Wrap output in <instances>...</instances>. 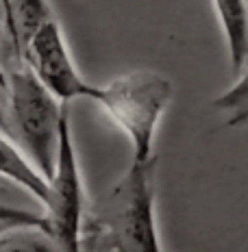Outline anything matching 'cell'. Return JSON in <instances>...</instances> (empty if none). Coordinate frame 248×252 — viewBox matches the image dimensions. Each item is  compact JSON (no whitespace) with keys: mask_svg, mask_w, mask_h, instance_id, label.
I'll list each match as a JSON object with an SVG mask.
<instances>
[{"mask_svg":"<svg viewBox=\"0 0 248 252\" xmlns=\"http://www.w3.org/2000/svg\"><path fill=\"white\" fill-rule=\"evenodd\" d=\"M157 157L135 161L100 198L94 211L83 215L81 248L120 252H159L155 224Z\"/></svg>","mask_w":248,"mask_h":252,"instance_id":"cell-1","label":"cell"},{"mask_svg":"<svg viewBox=\"0 0 248 252\" xmlns=\"http://www.w3.org/2000/svg\"><path fill=\"white\" fill-rule=\"evenodd\" d=\"M61 113V102L41 85L26 63L18 61V65L7 72L9 133L20 139L22 152L29 155V161L46 181L55 167Z\"/></svg>","mask_w":248,"mask_h":252,"instance_id":"cell-2","label":"cell"},{"mask_svg":"<svg viewBox=\"0 0 248 252\" xmlns=\"http://www.w3.org/2000/svg\"><path fill=\"white\" fill-rule=\"evenodd\" d=\"M172 94L170 78L152 70H137L96 87L92 100H96L109 120L129 137L133 159L144 161L152 157L157 126Z\"/></svg>","mask_w":248,"mask_h":252,"instance_id":"cell-3","label":"cell"},{"mask_svg":"<svg viewBox=\"0 0 248 252\" xmlns=\"http://www.w3.org/2000/svg\"><path fill=\"white\" fill-rule=\"evenodd\" d=\"M46 183H48V198L44 202V209L46 220H48V237L57 241L61 250L78 252L83 215H85V191H83L78 157L66 107H63L59 124L55 167Z\"/></svg>","mask_w":248,"mask_h":252,"instance_id":"cell-4","label":"cell"},{"mask_svg":"<svg viewBox=\"0 0 248 252\" xmlns=\"http://www.w3.org/2000/svg\"><path fill=\"white\" fill-rule=\"evenodd\" d=\"M22 63L33 70L41 85L61 104H68L76 98H94L96 94V85H89L78 72L63 37L61 24L55 15L46 20L26 41Z\"/></svg>","mask_w":248,"mask_h":252,"instance_id":"cell-5","label":"cell"},{"mask_svg":"<svg viewBox=\"0 0 248 252\" xmlns=\"http://www.w3.org/2000/svg\"><path fill=\"white\" fill-rule=\"evenodd\" d=\"M0 178H7L18 187H22L44 207L46 198H48V183L35 170L29 157L2 130H0Z\"/></svg>","mask_w":248,"mask_h":252,"instance_id":"cell-6","label":"cell"},{"mask_svg":"<svg viewBox=\"0 0 248 252\" xmlns=\"http://www.w3.org/2000/svg\"><path fill=\"white\" fill-rule=\"evenodd\" d=\"M50 18L52 9L48 0H9V20L4 22V33L15 61H22L26 41Z\"/></svg>","mask_w":248,"mask_h":252,"instance_id":"cell-7","label":"cell"},{"mask_svg":"<svg viewBox=\"0 0 248 252\" xmlns=\"http://www.w3.org/2000/svg\"><path fill=\"white\" fill-rule=\"evenodd\" d=\"M229 48L231 67L237 72L248 55V4L246 0H211Z\"/></svg>","mask_w":248,"mask_h":252,"instance_id":"cell-8","label":"cell"},{"mask_svg":"<svg viewBox=\"0 0 248 252\" xmlns=\"http://www.w3.org/2000/svg\"><path fill=\"white\" fill-rule=\"evenodd\" d=\"M240 78L222 96L215 98V107L229 113L226 126H246L248 124V55L240 65Z\"/></svg>","mask_w":248,"mask_h":252,"instance_id":"cell-9","label":"cell"},{"mask_svg":"<svg viewBox=\"0 0 248 252\" xmlns=\"http://www.w3.org/2000/svg\"><path fill=\"white\" fill-rule=\"evenodd\" d=\"M0 222L13 224L18 230H39V233L48 235V220L46 215L26 211L20 207H11V204L0 202Z\"/></svg>","mask_w":248,"mask_h":252,"instance_id":"cell-10","label":"cell"},{"mask_svg":"<svg viewBox=\"0 0 248 252\" xmlns=\"http://www.w3.org/2000/svg\"><path fill=\"white\" fill-rule=\"evenodd\" d=\"M0 130L11 137V133H9V120H7V72H2V70H0Z\"/></svg>","mask_w":248,"mask_h":252,"instance_id":"cell-11","label":"cell"},{"mask_svg":"<svg viewBox=\"0 0 248 252\" xmlns=\"http://www.w3.org/2000/svg\"><path fill=\"white\" fill-rule=\"evenodd\" d=\"M0 20L2 24L9 20V0H0Z\"/></svg>","mask_w":248,"mask_h":252,"instance_id":"cell-12","label":"cell"},{"mask_svg":"<svg viewBox=\"0 0 248 252\" xmlns=\"http://www.w3.org/2000/svg\"><path fill=\"white\" fill-rule=\"evenodd\" d=\"M11 230H18L13 226V224H7V222H0V239H4L7 237L9 233H11Z\"/></svg>","mask_w":248,"mask_h":252,"instance_id":"cell-13","label":"cell"}]
</instances>
